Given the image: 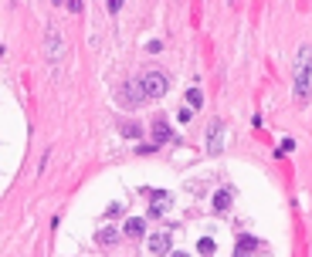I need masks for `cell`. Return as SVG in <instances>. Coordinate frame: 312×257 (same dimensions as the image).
I'll use <instances>...</instances> for the list:
<instances>
[{
  "mask_svg": "<svg viewBox=\"0 0 312 257\" xmlns=\"http://www.w3.org/2000/svg\"><path fill=\"white\" fill-rule=\"evenodd\" d=\"M309 85H312V48H299V58H295V98L299 102L309 98Z\"/></svg>",
  "mask_w": 312,
  "mask_h": 257,
  "instance_id": "cell-1",
  "label": "cell"
},
{
  "mask_svg": "<svg viewBox=\"0 0 312 257\" xmlns=\"http://www.w3.org/2000/svg\"><path fill=\"white\" fill-rule=\"evenodd\" d=\"M166 88H170V78H166L163 71H146V74L139 78V92H143V98H163Z\"/></svg>",
  "mask_w": 312,
  "mask_h": 257,
  "instance_id": "cell-2",
  "label": "cell"
},
{
  "mask_svg": "<svg viewBox=\"0 0 312 257\" xmlns=\"http://www.w3.org/2000/svg\"><path fill=\"white\" fill-rule=\"evenodd\" d=\"M61 31L55 27V24H48V31H44V55H48V61L51 64H58L61 61Z\"/></svg>",
  "mask_w": 312,
  "mask_h": 257,
  "instance_id": "cell-3",
  "label": "cell"
},
{
  "mask_svg": "<svg viewBox=\"0 0 312 257\" xmlns=\"http://www.w3.org/2000/svg\"><path fill=\"white\" fill-rule=\"evenodd\" d=\"M119 102H122L126 109H136V105L143 102V92H139V85H122V88H119Z\"/></svg>",
  "mask_w": 312,
  "mask_h": 257,
  "instance_id": "cell-4",
  "label": "cell"
},
{
  "mask_svg": "<svg viewBox=\"0 0 312 257\" xmlns=\"http://www.w3.org/2000/svg\"><path fill=\"white\" fill-rule=\"evenodd\" d=\"M150 251H153V254H170V251H173V237H170V234H156V237H150Z\"/></svg>",
  "mask_w": 312,
  "mask_h": 257,
  "instance_id": "cell-5",
  "label": "cell"
},
{
  "mask_svg": "<svg viewBox=\"0 0 312 257\" xmlns=\"http://www.w3.org/2000/svg\"><path fill=\"white\" fill-rule=\"evenodd\" d=\"M221 132H224L221 122H211V128H207V149L211 152H221Z\"/></svg>",
  "mask_w": 312,
  "mask_h": 257,
  "instance_id": "cell-6",
  "label": "cell"
},
{
  "mask_svg": "<svg viewBox=\"0 0 312 257\" xmlns=\"http://www.w3.org/2000/svg\"><path fill=\"white\" fill-rule=\"evenodd\" d=\"M143 234H146V223H143L139 217L126 220V237H143Z\"/></svg>",
  "mask_w": 312,
  "mask_h": 257,
  "instance_id": "cell-7",
  "label": "cell"
},
{
  "mask_svg": "<svg viewBox=\"0 0 312 257\" xmlns=\"http://www.w3.org/2000/svg\"><path fill=\"white\" fill-rule=\"evenodd\" d=\"M166 203H170V193H153V210H150V217H163Z\"/></svg>",
  "mask_w": 312,
  "mask_h": 257,
  "instance_id": "cell-8",
  "label": "cell"
},
{
  "mask_svg": "<svg viewBox=\"0 0 312 257\" xmlns=\"http://www.w3.org/2000/svg\"><path fill=\"white\" fill-rule=\"evenodd\" d=\"M153 139H156V142H170V139H173V132H170V126L156 119V122H153Z\"/></svg>",
  "mask_w": 312,
  "mask_h": 257,
  "instance_id": "cell-9",
  "label": "cell"
},
{
  "mask_svg": "<svg viewBox=\"0 0 312 257\" xmlns=\"http://www.w3.org/2000/svg\"><path fill=\"white\" fill-rule=\"evenodd\" d=\"M200 105H204V95H200V88H190V92H187V109H190V112H197Z\"/></svg>",
  "mask_w": 312,
  "mask_h": 257,
  "instance_id": "cell-10",
  "label": "cell"
},
{
  "mask_svg": "<svg viewBox=\"0 0 312 257\" xmlns=\"http://www.w3.org/2000/svg\"><path fill=\"white\" fill-rule=\"evenodd\" d=\"M228 206H231V193L221 190L217 196H214V210H228Z\"/></svg>",
  "mask_w": 312,
  "mask_h": 257,
  "instance_id": "cell-11",
  "label": "cell"
},
{
  "mask_svg": "<svg viewBox=\"0 0 312 257\" xmlns=\"http://www.w3.org/2000/svg\"><path fill=\"white\" fill-rule=\"evenodd\" d=\"M254 247H258V240H254V237H248V234H244V237H237V254H241V251H254Z\"/></svg>",
  "mask_w": 312,
  "mask_h": 257,
  "instance_id": "cell-12",
  "label": "cell"
},
{
  "mask_svg": "<svg viewBox=\"0 0 312 257\" xmlns=\"http://www.w3.org/2000/svg\"><path fill=\"white\" fill-rule=\"evenodd\" d=\"M197 251H200V254H214V240H211V237H204V240L197 244Z\"/></svg>",
  "mask_w": 312,
  "mask_h": 257,
  "instance_id": "cell-13",
  "label": "cell"
},
{
  "mask_svg": "<svg viewBox=\"0 0 312 257\" xmlns=\"http://www.w3.org/2000/svg\"><path fill=\"white\" fill-rule=\"evenodd\" d=\"M119 213H122V206H119V203H112V206H109V210H105V217H109V220H116V217H119Z\"/></svg>",
  "mask_w": 312,
  "mask_h": 257,
  "instance_id": "cell-14",
  "label": "cell"
},
{
  "mask_svg": "<svg viewBox=\"0 0 312 257\" xmlns=\"http://www.w3.org/2000/svg\"><path fill=\"white\" fill-rule=\"evenodd\" d=\"M112 240H116L112 230H102V234H98V244H112Z\"/></svg>",
  "mask_w": 312,
  "mask_h": 257,
  "instance_id": "cell-15",
  "label": "cell"
},
{
  "mask_svg": "<svg viewBox=\"0 0 312 257\" xmlns=\"http://www.w3.org/2000/svg\"><path fill=\"white\" fill-rule=\"evenodd\" d=\"M146 51H150V55H159V51H163V44H159V41H150V44H146Z\"/></svg>",
  "mask_w": 312,
  "mask_h": 257,
  "instance_id": "cell-16",
  "label": "cell"
},
{
  "mask_svg": "<svg viewBox=\"0 0 312 257\" xmlns=\"http://www.w3.org/2000/svg\"><path fill=\"white\" fill-rule=\"evenodd\" d=\"M122 135H129V139H136V135H139V128H136V126H122Z\"/></svg>",
  "mask_w": 312,
  "mask_h": 257,
  "instance_id": "cell-17",
  "label": "cell"
},
{
  "mask_svg": "<svg viewBox=\"0 0 312 257\" xmlns=\"http://www.w3.org/2000/svg\"><path fill=\"white\" fill-rule=\"evenodd\" d=\"M170 257H190V254H187V251H173Z\"/></svg>",
  "mask_w": 312,
  "mask_h": 257,
  "instance_id": "cell-18",
  "label": "cell"
}]
</instances>
